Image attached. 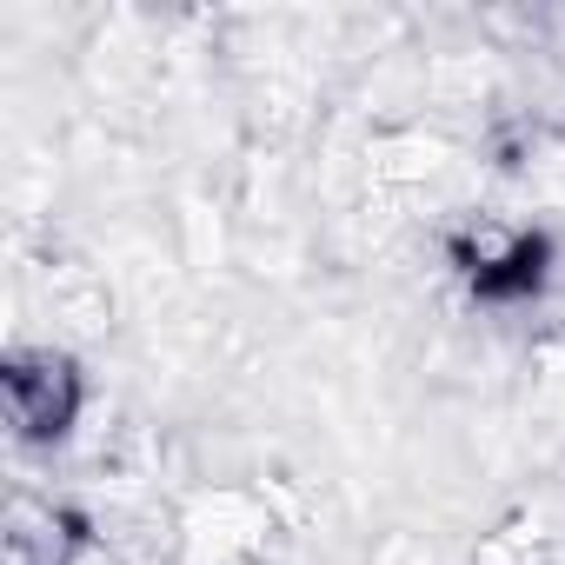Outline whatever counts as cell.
Here are the masks:
<instances>
[{"label":"cell","mask_w":565,"mask_h":565,"mask_svg":"<svg viewBox=\"0 0 565 565\" xmlns=\"http://www.w3.org/2000/svg\"><path fill=\"white\" fill-rule=\"evenodd\" d=\"M87 413V373L61 340H14L0 360V419L21 446H61Z\"/></svg>","instance_id":"1"},{"label":"cell","mask_w":565,"mask_h":565,"mask_svg":"<svg viewBox=\"0 0 565 565\" xmlns=\"http://www.w3.org/2000/svg\"><path fill=\"white\" fill-rule=\"evenodd\" d=\"M452 266L466 273V287L479 300H525L539 279H545V239L525 226H499L479 220L452 239Z\"/></svg>","instance_id":"2"},{"label":"cell","mask_w":565,"mask_h":565,"mask_svg":"<svg viewBox=\"0 0 565 565\" xmlns=\"http://www.w3.org/2000/svg\"><path fill=\"white\" fill-rule=\"evenodd\" d=\"M94 545H100V532L74 505H54L41 492H14V505H8V565H81Z\"/></svg>","instance_id":"3"}]
</instances>
